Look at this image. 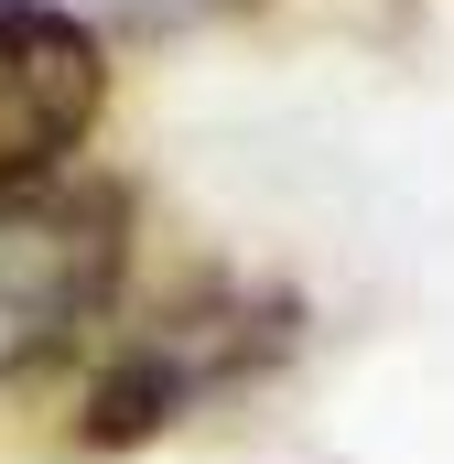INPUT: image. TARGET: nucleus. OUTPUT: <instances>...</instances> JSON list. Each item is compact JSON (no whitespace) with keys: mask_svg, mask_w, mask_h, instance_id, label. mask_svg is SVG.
I'll use <instances>...</instances> for the list:
<instances>
[{"mask_svg":"<svg viewBox=\"0 0 454 464\" xmlns=\"http://www.w3.org/2000/svg\"><path fill=\"white\" fill-rule=\"evenodd\" d=\"M292 335V303L281 292H260V303H184V314H152V324H130V356H119L109 378H98V411H87V432L98 443H130V432H163L173 411H195V400H217L227 378H249V367H271Z\"/></svg>","mask_w":454,"mask_h":464,"instance_id":"7ed1b4c3","label":"nucleus"},{"mask_svg":"<svg viewBox=\"0 0 454 464\" xmlns=\"http://www.w3.org/2000/svg\"><path fill=\"white\" fill-rule=\"evenodd\" d=\"M109 109V44L65 0H0V206L65 184Z\"/></svg>","mask_w":454,"mask_h":464,"instance_id":"f03ea898","label":"nucleus"},{"mask_svg":"<svg viewBox=\"0 0 454 464\" xmlns=\"http://www.w3.org/2000/svg\"><path fill=\"white\" fill-rule=\"evenodd\" d=\"M130 270V195L119 184H44L0 206V378L65 356L119 303Z\"/></svg>","mask_w":454,"mask_h":464,"instance_id":"f257e3e1","label":"nucleus"}]
</instances>
